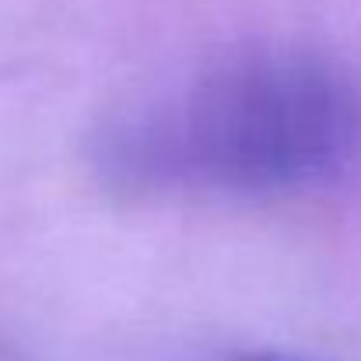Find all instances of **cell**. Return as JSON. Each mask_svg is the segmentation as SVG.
I'll use <instances>...</instances> for the list:
<instances>
[{"label":"cell","instance_id":"1","mask_svg":"<svg viewBox=\"0 0 361 361\" xmlns=\"http://www.w3.org/2000/svg\"><path fill=\"white\" fill-rule=\"evenodd\" d=\"M102 165L154 193L330 190L361 172V81L316 53H239L126 109Z\"/></svg>","mask_w":361,"mask_h":361},{"label":"cell","instance_id":"2","mask_svg":"<svg viewBox=\"0 0 361 361\" xmlns=\"http://www.w3.org/2000/svg\"><path fill=\"white\" fill-rule=\"evenodd\" d=\"M235 361H302V358H284V355H242Z\"/></svg>","mask_w":361,"mask_h":361}]
</instances>
